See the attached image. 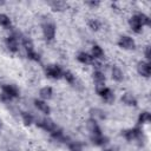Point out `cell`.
I'll list each match as a JSON object with an SVG mask.
<instances>
[{
    "mask_svg": "<svg viewBox=\"0 0 151 151\" xmlns=\"http://www.w3.org/2000/svg\"><path fill=\"white\" fill-rule=\"evenodd\" d=\"M138 15H139V19H140V22H142V25H143V27L144 26H150V18L146 15V14H144V13H138Z\"/></svg>",
    "mask_w": 151,
    "mask_h": 151,
    "instance_id": "obj_28",
    "label": "cell"
},
{
    "mask_svg": "<svg viewBox=\"0 0 151 151\" xmlns=\"http://www.w3.org/2000/svg\"><path fill=\"white\" fill-rule=\"evenodd\" d=\"M77 60L81 64H93V61H94V59L91 57V54L86 53V52H79L77 55Z\"/></svg>",
    "mask_w": 151,
    "mask_h": 151,
    "instance_id": "obj_18",
    "label": "cell"
},
{
    "mask_svg": "<svg viewBox=\"0 0 151 151\" xmlns=\"http://www.w3.org/2000/svg\"><path fill=\"white\" fill-rule=\"evenodd\" d=\"M42 34H44V38L48 41L53 40L54 37H55V24L47 19L42 22Z\"/></svg>",
    "mask_w": 151,
    "mask_h": 151,
    "instance_id": "obj_1",
    "label": "cell"
},
{
    "mask_svg": "<svg viewBox=\"0 0 151 151\" xmlns=\"http://www.w3.org/2000/svg\"><path fill=\"white\" fill-rule=\"evenodd\" d=\"M0 100H1V101L7 103V101H11V100H12V98H9L7 94H5L4 92H1V94H0Z\"/></svg>",
    "mask_w": 151,
    "mask_h": 151,
    "instance_id": "obj_31",
    "label": "cell"
},
{
    "mask_svg": "<svg viewBox=\"0 0 151 151\" xmlns=\"http://www.w3.org/2000/svg\"><path fill=\"white\" fill-rule=\"evenodd\" d=\"M129 25H130L131 29H132L134 33H140V32H142V29H143V25H142V22H140V19H139L138 13L134 14V15H132V17L130 18V20H129Z\"/></svg>",
    "mask_w": 151,
    "mask_h": 151,
    "instance_id": "obj_7",
    "label": "cell"
},
{
    "mask_svg": "<svg viewBox=\"0 0 151 151\" xmlns=\"http://www.w3.org/2000/svg\"><path fill=\"white\" fill-rule=\"evenodd\" d=\"M5 44H6V47H7L11 52H17V51H18L19 41H18V38H17L15 34L8 35V37L5 39Z\"/></svg>",
    "mask_w": 151,
    "mask_h": 151,
    "instance_id": "obj_10",
    "label": "cell"
},
{
    "mask_svg": "<svg viewBox=\"0 0 151 151\" xmlns=\"http://www.w3.org/2000/svg\"><path fill=\"white\" fill-rule=\"evenodd\" d=\"M63 78L68 83V84H76V76L71 72V71H64L63 73Z\"/></svg>",
    "mask_w": 151,
    "mask_h": 151,
    "instance_id": "obj_25",
    "label": "cell"
},
{
    "mask_svg": "<svg viewBox=\"0 0 151 151\" xmlns=\"http://www.w3.org/2000/svg\"><path fill=\"white\" fill-rule=\"evenodd\" d=\"M96 91L99 94V97L107 104H112L114 101V93L112 92L111 88L104 86H96Z\"/></svg>",
    "mask_w": 151,
    "mask_h": 151,
    "instance_id": "obj_2",
    "label": "cell"
},
{
    "mask_svg": "<svg viewBox=\"0 0 151 151\" xmlns=\"http://www.w3.org/2000/svg\"><path fill=\"white\" fill-rule=\"evenodd\" d=\"M11 25H12V21L9 17L4 13H0V26H2L4 28H9Z\"/></svg>",
    "mask_w": 151,
    "mask_h": 151,
    "instance_id": "obj_24",
    "label": "cell"
},
{
    "mask_svg": "<svg viewBox=\"0 0 151 151\" xmlns=\"http://www.w3.org/2000/svg\"><path fill=\"white\" fill-rule=\"evenodd\" d=\"M122 101L127 106H137V99L129 92H126L122 96Z\"/></svg>",
    "mask_w": 151,
    "mask_h": 151,
    "instance_id": "obj_19",
    "label": "cell"
},
{
    "mask_svg": "<svg viewBox=\"0 0 151 151\" xmlns=\"http://www.w3.org/2000/svg\"><path fill=\"white\" fill-rule=\"evenodd\" d=\"M63 73H64V71L57 64H50L45 67V74H46L47 78L60 79V78H63Z\"/></svg>",
    "mask_w": 151,
    "mask_h": 151,
    "instance_id": "obj_3",
    "label": "cell"
},
{
    "mask_svg": "<svg viewBox=\"0 0 151 151\" xmlns=\"http://www.w3.org/2000/svg\"><path fill=\"white\" fill-rule=\"evenodd\" d=\"M104 151H114L113 149H106V150H104Z\"/></svg>",
    "mask_w": 151,
    "mask_h": 151,
    "instance_id": "obj_35",
    "label": "cell"
},
{
    "mask_svg": "<svg viewBox=\"0 0 151 151\" xmlns=\"http://www.w3.org/2000/svg\"><path fill=\"white\" fill-rule=\"evenodd\" d=\"M1 129H2V120L0 119V131H1Z\"/></svg>",
    "mask_w": 151,
    "mask_h": 151,
    "instance_id": "obj_34",
    "label": "cell"
},
{
    "mask_svg": "<svg viewBox=\"0 0 151 151\" xmlns=\"http://www.w3.org/2000/svg\"><path fill=\"white\" fill-rule=\"evenodd\" d=\"M21 117H22V122H24V124L25 125H31L32 123H33V116L31 114V113H28V112H22L21 113Z\"/></svg>",
    "mask_w": 151,
    "mask_h": 151,
    "instance_id": "obj_26",
    "label": "cell"
},
{
    "mask_svg": "<svg viewBox=\"0 0 151 151\" xmlns=\"http://www.w3.org/2000/svg\"><path fill=\"white\" fill-rule=\"evenodd\" d=\"M48 5L51 6V8L53 11H63L67 6L66 2H64V1H51V2H48Z\"/></svg>",
    "mask_w": 151,
    "mask_h": 151,
    "instance_id": "obj_23",
    "label": "cell"
},
{
    "mask_svg": "<svg viewBox=\"0 0 151 151\" xmlns=\"http://www.w3.org/2000/svg\"><path fill=\"white\" fill-rule=\"evenodd\" d=\"M86 5H88V6H91V7H97V6L100 5V2H99V1H87Z\"/></svg>",
    "mask_w": 151,
    "mask_h": 151,
    "instance_id": "obj_32",
    "label": "cell"
},
{
    "mask_svg": "<svg viewBox=\"0 0 151 151\" xmlns=\"http://www.w3.org/2000/svg\"><path fill=\"white\" fill-rule=\"evenodd\" d=\"M68 149L70 151H81V144L78 142H71L68 143Z\"/></svg>",
    "mask_w": 151,
    "mask_h": 151,
    "instance_id": "obj_29",
    "label": "cell"
},
{
    "mask_svg": "<svg viewBox=\"0 0 151 151\" xmlns=\"http://www.w3.org/2000/svg\"><path fill=\"white\" fill-rule=\"evenodd\" d=\"M144 54H145V58L149 60V59H150V46H146V47H145V52H144Z\"/></svg>",
    "mask_w": 151,
    "mask_h": 151,
    "instance_id": "obj_33",
    "label": "cell"
},
{
    "mask_svg": "<svg viewBox=\"0 0 151 151\" xmlns=\"http://www.w3.org/2000/svg\"><path fill=\"white\" fill-rule=\"evenodd\" d=\"M151 122V114L147 111H143L138 116V124H149Z\"/></svg>",
    "mask_w": 151,
    "mask_h": 151,
    "instance_id": "obj_22",
    "label": "cell"
},
{
    "mask_svg": "<svg viewBox=\"0 0 151 151\" xmlns=\"http://www.w3.org/2000/svg\"><path fill=\"white\" fill-rule=\"evenodd\" d=\"M37 125H38L39 127H41L42 130L50 132V133L53 132L55 129H58L57 124H55L52 119H50V118H42V119H39V120L37 122Z\"/></svg>",
    "mask_w": 151,
    "mask_h": 151,
    "instance_id": "obj_6",
    "label": "cell"
},
{
    "mask_svg": "<svg viewBox=\"0 0 151 151\" xmlns=\"http://www.w3.org/2000/svg\"><path fill=\"white\" fill-rule=\"evenodd\" d=\"M39 96H40V98H41L42 100L46 101V100H48V99L52 98V96H53V88H52L51 86H44V87L40 88Z\"/></svg>",
    "mask_w": 151,
    "mask_h": 151,
    "instance_id": "obj_17",
    "label": "cell"
},
{
    "mask_svg": "<svg viewBox=\"0 0 151 151\" xmlns=\"http://www.w3.org/2000/svg\"><path fill=\"white\" fill-rule=\"evenodd\" d=\"M21 42H22L24 48L26 50V53H31V52L35 51L34 50V44H33L32 39H29L28 37H22L21 38Z\"/></svg>",
    "mask_w": 151,
    "mask_h": 151,
    "instance_id": "obj_20",
    "label": "cell"
},
{
    "mask_svg": "<svg viewBox=\"0 0 151 151\" xmlns=\"http://www.w3.org/2000/svg\"><path fill=\"white\" fill-rule=\"evenodd\" d=\"M27 58L31 59V60H33V61H39V60H40V55H39V53H37L35 51H33V52H31V53H27Z\"/></svg>",
    "mask_w": 151,
    "mask_h": 151,
    "instance_id": "obj_30",
    "label": "cell"
},
{
    "mask_svg": "<svg viewBox=\"0 0 151 151\" xmlns=\"http://www.w3.org/2000/svg\"><path fill=\"white\" fill-rule=\"evenodd\" d=\"M91 57L94 59V60H97V59H103L104 58V55H105V53H104V50L99 46V45H93L92 46V48H91Z\"/></svg>",
    "mask_w": 151,
    "mask_h": 151,
    "instance_id": "obj_16",
    "label": "cell"
},
{
    "mask_svg": "<svg viewBox=\"0 0 151 151\" xmlns=\"http://www.w3.org/2000/svg\"><path fill=\"white\" fill-rule=\"evenodd\" d=\"M87 25H88V27H90L92 31H98V29L100 28V26H101L100 21H98L97 19H91V20L87 22Z\"/></svg>",
    "mask_w": 151,
    "mask_h": 151,
    "instance_id": "obj_27",
    "label": "cell"
},
{
    "mask_svg": "<svg viewBox=\"0 0 151 151\" xmlns=\"http://www.w3.org/2000/svg\"><path fill=\"white\" fill-rule=\"evenodd\" d=\"M122 134L124 136V138L129 142L132 140H140L142 136H143V131L139 127H133V129H129V130H124L122 132Z\"/></svg>",
    "mask_w": 151,
    "mask_h": 151,
    "instance_id": "obj_4",
    "label": "cell"
},
{
    "mask_svg": "<svg viewBox=\"0 0 151 151\" xmlns=\"http://www.w3.org/2000/svg\"><path fill=\"white\" fill-rule=\"evenodd\" d=\"M2 92L5 94H7L9 98H18L19 97V90L15 85H12V84H5L2 85Z\"/></svg>",
    "mask_w": 151,
    "mask_h": 151,
    "instance_id": "obj_9",
    "label": "cell"
},
{
    "mask_svg": "<svg viewBox=\"0 0 151 151\" xmlns=\"http://www.w3.org/2000/svg\"><path fill=\"white\" fill-rule=\"evenodd\" d=\"M137 72L145 78H149L151 74V66L147 61H139L137 64Z\"/></svg>",
    "mask_w": 151,
    "mask_h": 151,
    "instance_id": "obj_8",
    "label": "cell"
},
{
    "mask_svg": "<svg viewBox=\"0 0 151 151\" xmlns=\"http://www.w3.org/2000/svg\"><path fill=\"white\" fill-rule=\"evenodd\" d=\"M118 46L120 48H123V50L130 51V50H134L136 42H134V40L131 37H129V35H122L118 39Z\"/></svg>",
    "mask_w": 151,
    "mask_h": 151,
    "instance_id": "obj_5",
    "label": "cell"
},
{
    "mask_svg": "<svg viewBox=\"0 0 151 151\" xmlns=\"http://www.w3.org/2000/svg\"><path fill=\"white\" fill-rule=\"evenodd\" d=\"M86 129H87V131H88L91 134H103V133H101V129H100V126L98 125L97 120H94V119H92V118H90V119L86 122Z\"/></svg>",
    "mask_w": 151,
    "mask_h": 151,
    "instance_id": "obj_11",
    "label": "cell"
},
{
    "mask_svg": "<svg viewBox=\"0 0 151 151\" xmlns=\"http://www.w3.org/2000/svg\"><path fill=\"white\" fill-rule=\"evenodd\" d=\"M90 113H91V118L94 119V120H97V119L101 120V119L105 118V112L103 110H100V109H92L90 111Z\"/></svg>",
    "mask_w": 151,
    "mask_h": 151,
    "instance_id": "obj_21",
    "label": "cell"
},
{
    "mask_svg": "<svg viewBox=\"0 0 151 151\" xmlns=\"http://www.w3.org/2000/svg\"><path fill=\"white\" fill-rule=\"evenodd\" d=\"M34 106H35L40 112H42V113H45V114H50V113H51V107H50V105H48L45 100H42V99H35V100H34Z\"/></svg>",
    "mask_w": 151,
    "mask_h": 151,
    "instance_id": "obj_12",
    "label": "cell"
},
{
    "mask_svg": "<svg viewBox=\"0 0 151 151\" xmlns=\"http://www.w3.org/2000/svg\"><path fill=\"white\" fill-rule=\"evenodd\" d=\"M90 139H91L92 144L96 145V146H103V145H105V144L107 143V140H109V139H107L105 136H103V134H91Z\"/></svg>",
    "mask_w": 151,
    "mask_h": 151,
    "instance_id": "obj_15",
    "label": "cell"
},
{
    "mask_svg": "<svg viewBox=\"0 0 151 151\" xmlns=\"http://www.w3.org/2000/svg\"><path fill=\"white\" fill-rule=\"evenodd\" d=\"M92 76H93V80L96 83V86H104L105 85L106 78H105V74L100 70H96Z\"/></svg>",
    "mask_w": 151,
    "mask_h": 151,
    "instance_id": "obj_14",
    "label": "cell"
},
{
    "mask_svg": "<svg viewBox=\"0 0 151 151\" xmlns=\"http://www.w3.org/2000/svg\"><path fill=\"white\" fill-rule=\"evenodd\" d=\"M111 76H112V79H113L114 81H118V83H120V81L124 79V72H123L122 68H120L119 66H117V65L112 66V68H111Z\"/></svg>",
    "mask_w": 151,
    "mask_h": 151,
    "instance_id": "obj_13",
    "label": "cell"
}]
</instances>
